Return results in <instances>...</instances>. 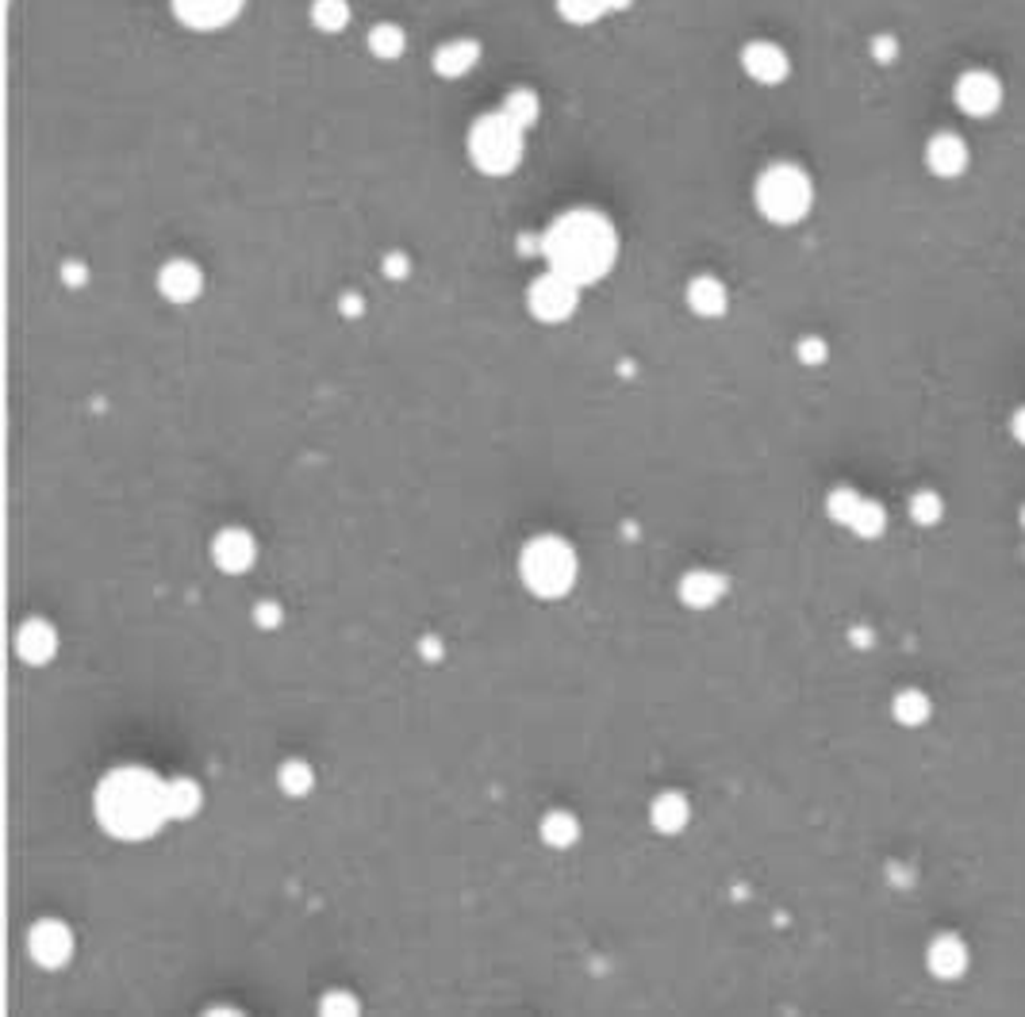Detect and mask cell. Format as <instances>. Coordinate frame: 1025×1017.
<instances>
[{
    "label": "cell",
    "instance_id": "1",
    "mask_svg": "<svg viewBox=\"0 0 1025 1017\" xmlns=\"http://www.w3.org/2000/svg\"><path fill=\"white\" fill-rule=\"evenodd\" d=\"M542 258L553 273L569 277L580 289H592L615 269L618 261V230L603 212L572 208L561 212L542 230Z\"/></svg>",
    "mask_w": 1025,
    "mask_h": 1017
},
{
    "label": "cell",
    "instance_id": "2",
    "mask_svg": "<svg viewBox=\"0 0 1025 1017\" xmlns=\"http://www.w3.org/2000/svg\"><path fill=\"white\" fill-rule=\"evenodd\" d=\"M93 814L100 830L116 841L154 837L173 822L165 802V776L147 768H112L93 791Z\"/></svg>",
    "mask_w": 1025,
    "mask_h": 1017
},
{
    "label": "cell",
    "instance_id": "3",
    "mask_svg": "<svg viewBox=\"0 0 1025 1017\" xmlns=\"http://www.w3.org/2000/svg\"><path fill=\"white\" fill-rule=\"evenodd\" d=\"M580 561L561 534H538L519 550V580L538 599H565L576 587Z\"/></svg>",
    "mask_w": 1025,
    "mask_h": 1017
},
{
    "label": "cell",
    "instance_id": "4",
    "mask_svg": "<svg viewBox=\"0 0 1025 1017\" xmlns=\"http://www.w3.org/2000/svg\"><path fill=\"white\" fill-rule=\"evenodd\" d=\"M465 150H468V162H473L484 177H507V173L519 170L522 154H527V131H522L504 108H496V112H484L473 119Z\"/></svg>",
    "mask_w": 1025,
    "mask_h": 1017
},
{
    "label": "cell",
    "instance_id": "5",
    "mask_svg": "<svg viewBox=\"0 0 1025 1017\" xmlns=\"http://www.w3.org/2000/svg\"><path fill=\"white\" fill-rule=\"evenodd\" d=\"M753 201H757V212L768 224L796 227L810 216V208H814V185H810L802 165L773 162L760 170L757 185H753Z\"/></svg>",
    "mask_w": 1025,
    "mask_h": 1017
},
{
    "label": "cell",
    "instance_id": "6",
    "mask_svg": "<svg viewBox=\"0 0 1025 1017\" xmlns=\"http://www.w3.org/2000/svg\"><path fill=\"white\" fill-rule=\"evenodd\" d=\"M576 304H580V284H572L569 277L553 273V269L535 277L527 289V312L535 315L538 323H550V327L572 320V315H576Z\"/></svg>",
    "mask_w": 1025,
    "mask_h": 1017
},
{
    "label": "cell",
    "instance_id": "7",
    "mask_svg": "<svg viewBox=\"0 0 1025 1017\" xmlns=\"http://www.w3.org/2000/svg\"><path fill=\"white\" fill-rule=\"evenodd\" d=\"M826 511H830L833 522H841V527L861 538H876V534H884V527H887L884 507L853 488H833L830 496H826Z\"/></svg>",
    "mask_w": 1025,
    "mask_h": 1017
},
{
    "label": "cell",
    "instance_id": "8",
    "mask_svg": "<svg viewBox=\"0 0 1025 1017\" xmlns=\"http://www.w3.org/2000/svg\"><path fill=\"white\" fill-rule=\"evenodd\" d=\"M77 937L62 918H39L28 929V956L35 960L43 972H62L74 960Z\"/></svg>",
    "mask_w": 1025,
    "mask_h": 1017
},
{
    "label": "cell",
    "instance_id": "9",
    "mask_svg": "<svg viewBox=\"0 0 1025 1017\" xmlns=\"http://www.w3.org/2000/svg\"><path fill=\"white\" fill-rule=\"evenodd\" d=\"M952 100H957V108L964 116L988 119L1003 108V82L991 69H968L952 85Z\"/></svg>",
    "mask_w": 1025,
    "mask_h": 1017
},
{
    "label": "cell",
    "instance_id": "10",
    "mask_svg": "<svg viewBox=\"0 0 1025 1017\" xmlns=\"http://www.w3.org/2000/svg\"><path fill=\"white\" fill-rule=\"evenodd\" d=\"M742 69H745V77H749V82L773 89V85L788 82L791 58H788V51H784L780 43H773V39H753V43L742 46Z\"/></svg>",
    "mask_w": 1025,
    "mask_h": 1017
},
{
    "label": "cell",
    "instance_id": "11",
    "mask_svg": "<svg viewBox=\"0 0 1025 1017\" xmlns=\"http://www.w3.org/2000/svg\"><path fill=\"white\" fill-rule=\"evenodd\" d=\"M212 565L227 576H242L258 565V538L246 527H224L212 538Z\"/></svg>",
    "mask_w": 1025,
    "mask_h": 1017
},
{
    "label": "cell",
    "instance_id": "12",
    "mask_svg": "<svg viewBox=\"0 0 1025 1017\" xmlns=\"http://www.w3.org/2000/svg\"><path fill=\"white\" fill-rule=\"evenodd\" d=\"M173 15L188 31H224L242 15L246 0H170Z\"/></svg>",
    "mask_w": 1025,
    "mask_h": 1017
},
{
    "label": "cell",
    "instance_id": "13",
    "mask_svg": "<svg viewBox=\"0 0 1025 1017\" xmlns=\"http://www.w3.org/2000/svg\"><path fill=\"white\" fill-rule=\"evenodd\" d=\"M15 657H20L28 669H43V664H51L54 657H58V630H54L51 618H23L20 626H15Z\"/></svg>",
    "mask_w": 1025,
    "mask_h": 1017
},
{
    "label": "cell",
    "instance_id": "14",
    "mask_svg": "<svg viewBox=\"0 0 1025 1017\" xmlns=\"http://www.w3.org/2000/svg\"><path fill=\"white\" fill-rule=\"evenodd\" d=\"M158 292L177 307L196 304L204 296V269L193 258H170L158 269Z\"/></svg>",
    "mask_w": 1025,
    "mask_h": 1017
},
{
    "label": "cell",
    "instance_id": "15",
    "mask_svg": "<svg viewBox=\"0 0 1025 1017\" xmlns=\"http://www.w3.org/2000/svg\"><path fill=\"white\" fill-rule=\"evenodd\" d=\"M726 592H730V580L722 576V572H714V569H688L677 580L680 603H683V607H691V610L719 607V603L726 599Z\"/></svg>",
    "mask_w": 1025,
    "mask_h": 1017
},
{
    "label": "cell",
    "instance_id": "16",
    "mask_svg": "<svg viewBox=\"0 0 1025 1017\" xmlns=\"http://www.w3.org/2000/svg\"><path fill=\"white\" fill-rule=\"evenodd\" d=\"M476 66H481V43H476L473 35L446 39L431 58V69L442 82H461V77H468Z\"/></svg>",
    "mask_w": 1025,
    "mask_h": 1017
},
{
    "label": "cell",
    "instance_id": "17",
    "mask_svg": "<svg viewBox=\"0 0 1025 1017\" xmlns=\"http://www.w3.org/2000/svg\"><path fill=\"white\" fill-rule=\"evenodd\" d=\"M683 300H688L691 315H699V320H722L730 307V289L714 273H699L688 281Z\"/></svg>",
    "mask_w": 1025,
    "mask_h": 1017
},
{
    "label": "cell",
    "instance_id": "18",
    "mask_svg": "<svg viewBox=\"0 0 1025 1017\" xmlns=\"http://www.w3.org/2000/svg\"><path fill=\"white\" fill-rule=\"evenodd\" d=\"M926 165L937 177H960L968 170V142L952 131H941L926 142Z\"/></svg>",
    "mask_w": 1025,
    "mask_h": 1017
},
{
    "label": "cell",
    "instance_id": "19",
    "mask_svg": "<svg viewBox=\"0 0 1025 1017\" xmlns=\"http://www.w3.org/2000/svg\"><path fill=\"white\" fill-rule=\"evenodd\" d=\"M649 822H654L657 833H665V837H677V833L688 830L691 822V802L683 791H661L654 799V807H649Z\"/></svg>",
    "mask_w": 1025,
    "mask_h": 1017
},
{
    "label": "cell",
    "instance_id": "20",
    "mask_svg": "<svg viewBox=\"0 0 1025 1017\" xmlns=\"http://www.w3.org/2000/svg\"><path fill=\"white\" fill-rule=\"evenodd\" d=\"M165 802H170L173 822H193L204 807V791L193 776H170L165 780Z\"/></svg>",
    "mask_w": 1025,
    "mask_h": 1017
},
{
    "label": "cell",
    "instance_id": "21",
    "mask_svg": "<svg viewBox=\"0 0 1025 1017\" xmlns=\"http://www.w3.org/2000/svg\"><path fill=\"white\" fill-rule=\"evenodd\" d=\"M929 972L934 975H941V980H952V975H960L968 967V949H964V941L960 937H952V933H945V937H937L934 944H929Z\"/></svg>",
    "mask_w": 1025,
    "mask_h": 1017
},
{
    "label": "cell",
    "instance_id": "22",
    "mask_svg": "<svg viewBox=\"0 0 1025 1017\" xmlns=\"http://www.w3.org/2000/svg\"><path fill=\"white\" fill-rule=\"evenodd\" d=\"M538 833H542V841L550 848H572L580 841V818L572 814V810H546L542 822H538Z\"/></svg>",
    "mask_w": 1025,
    "mask_h": 1017
},
{
    "label": "cell",
    "instance_id": "23",
    "mask_svg": "<svg viewBox=\"0 0 1025 1017\" xmlns=\"http://www.w3.org/2000/svg\"><path fill=\"white\" fill-rule=\"evenodd\" d=\"M365 46H369L373 58L380 62H396L403 51H408V31L400 28V23L392 20H380L369 28V35H365Z\"/></svg>",
    "mask_w": 1025,
    "mask_h": 1017
},
{
    "label": "cell",
    "instance_id": "24",
    "mask_svg": "<svg viewBox=\"0 0 1025 1017\" xmlns=\"http://www.w3.org/2000/svg\"><path fill=\"white\" fill-rule=\"evenodd\" d=\"M277 788H281L289 799H304V794L315 791V768L308 765L304 757H289L277 765Z\"/></svg>",
    "mask_w": 1025,
    "mask_h": 1017
},
{
    "label": "cell",
    "instance_id": "25",
    "mask_svg": "<svg viewBox=\"0 0 1025 1017\" xmlns=\"http://www.w3.org/2000/svg\"><path fill=\"white\" fill-rule=\"evenodd\" d=\"M349 20H354L349 0H312V23L323 31V35H338V31H346Z\"/></svg>",
    "mask_w": 1025,
    "mask_h": 1017
},
{
    "label": "cell",
    "instance_id": "26",
    "mask_svg": "<svg viewBox=\"0 0 1025 1017\" xmlns=\"http://www.w3.org/2000/svg\"><path fill=\"white\" fill-rule=\"evenodd\" d=\"M499 108H504V112L511 116L515 123L522 127V131H530V127L538 123V116H542V100H538L535 89H511Z\"/></svg>",
    "mask_w": 1025,
    "mask_h": 1017
},
{
    "label": "cell",
    "instance_id": "27",
    "mask_svg": "<svg viewBox=\"0 0 1025 1017\" xmlns=\"http://www.w3.org/2000/svg\"><path fill=\"white\" fill-rule=\"evenodd\" d=\"M558 4V15L572 28H592V23H600L603 15H611L607 0H553Z\"/></svg>",
    "mask_w": 1025,
    "mask_h": 1017
},
{
    "label": "cell",
    "instance_id": "28",
    "mask_svg": "<svg viewBox=\"0 0 1025 1017\" xmlns=\"http://www.w3.org/2000/svg\"><path fill=\"white\" fill-rule=\"evenodd\" d=\"M895 718L907 722V726H918V722L929 718V699L921 691H899L895 695Z\"/></svg>",
    "mask_w": 1025,
    "mask_h": 1017
},
{
    "label": "cell",
    "instance_id": "29",
    "mask_svg": "<svg viewBox=\"0 0 1025 1017\" xmlns=\"http://www.w3.org/2000/svg\"><path fill=\"white\" fill-rule=\"evenodd\" d=\"M320 1014L323 1017H354V1014H362V998H357L354 991L335 987L320 998Z\"/></svg>",
    "mask_w": 1025,
    "mask_h": 1017
},
{
    "label": "cell",
    "instance_id": "30",
    "mask_svg": "<svg viewBox=\"0 0 1025 1017\" xmlns=\"http://www.w3.org/2000/svg\"><path fill=\"white\" fill-rule=\"evenodd\" d=\"M910 515L918 527H934V522L941 519V499H937V491H918V496L910 499Z\"/></svg>",
    "mask_w": 1025,
    "mask_h": 1017
},
{
    "label": "cell",
    "instance_id": "31",
    "mask_svg": "<svg viewBox=\"0 0 1025 1017\" xmlns=\"http://www.w3.org/2000/svg\"><path fill=\"white\" fill-rule=\"evenodd\" d=\"M281 623H284V607L277 599L253 603V626H258V630H277Z\"/></svg>",
    "mask_w": 1025,
    "mask_h": 1017
},
{
    "label": "cell",
    "instance_id": "32",
    "mask_svg": "<svg viewBox=\"0 0 1025 1017\" xmlns=\"http://www.w3.org/2000/svg\"><path fill=\"white\" fill-rule=\"evenodd\" d=\"M796 354H799V361H802V365H822L830 349H826V342H822V338H814V335H810V338H799Z\"/></svg>",
    "mask_w": 1025,
    "mask_h": 1017
},
{
    "label": "cell",
    "instance_id": "33",
    "mask_svg": "<svg viewBox=\"0 0 1025 1017\" xmlns=\"http://www.w3.org/2000/svg\"><path fill=\"white\" fill-rule=\"evenodd\" d=\"M385 277L388 281H408L411 277V258L408 253H400V250H392V253H385Z\"/></svg>",
    "mask_w": 1025,
    "mask_h": 1017
},
{
    "label": "cell",
    "instance_id": "34",
    "mask_svg": "<svg viewBox=\"0 0 1025 1017\" xmlns=\"http://www.w3.org/2000/svg\"><path fill=\"white\" fill-rule=\"evenodd\" d=\"M58 277H62V284H69V289H82L85 277H89V269H85V261H62Z\"/></svg>",
    "mask_w": 1025,
    "mask_h": 1017
},
{
    "label": "cell",
    "instance_id": "35",
    "mask_svg": "<svg viewBox=\"0 0 1025 1017\" xmlns=\"http://www.w3.org/2000/svg\"><path fill=\"white\" fill-rule=\"evenodd\" d=\"M338 312L346 315V320H357V315L365 312L362 292H342V296H338Z\"/></svg>",
    "mask_w": 1025,
    "mask_h": 1017
},
{
    "label": "cell",
    "instance_id": "36",
    "mask_svg": "<svg viewBox=\"0 0 1025 1017\" xmlns=\"http://www.w3.org/2000/svg\"><path fill=\"white\" fill-rule=\"evenodd\" d=\"M872 51H876V58H880V62H892V58H895V51H899V43H895L892 35H880L876 43H872Z\"/></svg>",
    "mask_w": 1025,
    "mask_h": 1017
},
{
    "label": "cell",
    "instance_id": "37",
    "mask_svg": "<svg viewBox=\"0 0 1025 1017\" xmlns=\"http://www.w3.org/2000/svg\"><path fill=\"white\" fill-rule=\"evenodd\" d=\"M1014 439L1025 442V408L1018 411V415H1014Z\"/></svg>",
    "mask_w": 1025,
    "mask_h": 1017
},
{
    "label": "cell",
    "instance_id": "38",
    "mask_svg": "<svg viewBox=\"0 0 1025 1017\" xmlns=\"http://www.w3.org/2000/svg\"><path fill=\"white\" fill-rule=\"evenodd\" d=\"M630 4H634V0H607V8H611V12H626V8H630Z\"/></svg>",
    "mask_w": 1025,
    "mask_h": 1017
},
{
    "label": "cell",
    "instance_id": "39",
    "mask_svg": "<svg viewBox=\"0 0 1025 1017\" xmlns=\"http://www.w3.org/2000/svg\"><path fill=\"white\" fill-rule=\"evenodd\" d=\"M1022 522H1025V511H1022Z\"/></svg>",
    "mask_w": 1025,
    "mask_h": 1017
}]
</instances>
